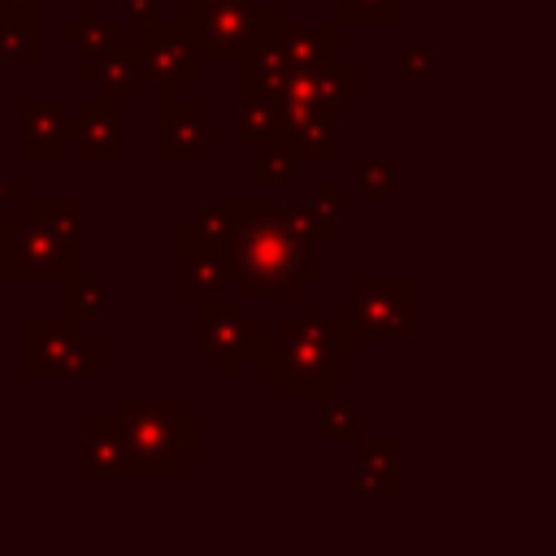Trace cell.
<instances>
[{
  "label": "cell",
  "mask_w": 556,
  "mask_h": 556,
  "mask_svg": "<svg viewBox=\"0 0 556 556\" xmlns=\"http://www.w3.org/2000/svg\"><path fill=\"white\" fill-rule=\"evenodd\" d=\"M143 35L130 43V56H135V70L143 83H195L200 78V65L204 56L195 52L191 35L178 26V22H143L139 26Z\"/></svg>",
  "instance_id": "9"
},
{
  "label": "cell",
  "mask_w": 556,
  "mask_h": 556,
  "mask_svg": "<svg viewBox=\"0 0 556 556\" xmlns=\"http://www.w3.org/2000/svg\"><path fill=\"white\" fill-rule=\"evenodd\" d=\"M70 143V113L56 100L22 104V156L26 161H61Z\"/></svg>",
  "instance_id": "12"
},
{
  "label": "cell",
  "mask_w": 556,
  "mask_h": 556,
  "mask_svg": "<svg viewBox=\"0 0 556 556\" xmlns=\"http://www.w3.org/2000/svg\"><path fill=\"white\" fill-rule=\"evenodd\" d=\"M4 4H9V0H0V9H4Z\"/></svg>",
  "instance_id": "32"
},
{
  "label": "cell",
  "mask_w": 556,
  "mask_h": 556,
  "mask_svg": "<svg viewBox=\"0 0 556 556\" xmlns=\"http://www.w3.org/2000/svg\"><path fill=\"white\" fill-rule=\"evenodd\" d=\"M61 282H65L61 317H65L70 326H83V321H91V317H100V313H104V291H100V282H96V278H87L78 265H70V269L61 274Z\"/></svg>",
  "instance_id": "20"
},
{
  "label": "cell",
  "mask_w": 556,
  "mask_h": 556,
  "mask_svg": "<svg viewBox=\"0 0 556 556\" xmlns=\"http://www.w3.org/2000/svg\"><path fill=\"white\" fill-rule=\"evenodd\" d=\"M261 321L243 317L239 300H222L217 291L200 300V356L213 361L226 378H235L243 369V361L256 356L261 348Z\"/></svg>",
  "instance_id": "8"
},
{
  "label": "cell",
  "mask_w": 556,
  "mask_h": 556,
  "mask_svg": "<svg viewBox=\"0 0 556 556\" xmlns=\"http://www.w3.org/2000/svg\"><path fill=\"white\" fill-rule=\"evenodd\" d=\"M122 13L130 17V22H152L156 17V0H122Z\"/></svg>",
  "instance_id": "30"
},
{
  "label": "cell",
  "mask_w": 556,
  "mask_h": 556,
  "mask_svg": "<svg viewBox=\"0 0 556 556\" xmlns=\"http://www.w3.org/2000/svg\"><path fill=\"white\" fill-rule=\"evenodd\" d=\"M400 78H434V48L400 43Z\"/></svg>",
  "instance_id": "28"
},
{
  "label": "cell",
  "mask_w": 556,
  "mask_h": 556,
  "mask_svg": "<svg viewBox=\"0 0 556 556\" xmlns=\"http://www.w3.org/2000/svg\"><path fill=\"white\" fill-rule=\"evenodd\" d=\"M421 291L413 278L361 282L339 300V317L361 339H408L421 326Z\"/></svg>",
  "instance_id": "6"
},
{
  "label": "cell",
  "mask_w": 556,
  "mask_h": 556,
  "mask_svg": "<svg viewBox=\"0 0 556 556\" xmlns=\"http://www.w3.org/2000/svg\"><path fill=\"white\" fill-rule=\"evenodd\" d=\"M61 39L83 48V56H104V52H117L126 39L117 30V22H104L100 17V4H83V13L74 22L61 26Z\"/></svg>",
  "instance_id": "19"
},
{
  "label": "cell",
  "mask_w": 556,
  "mask_h": 556,
  "mask_svg": "<svg viewBox=\"0 0 556 556\" xmlns=\"http://www.w3.org/2000/svg\"><path fill=\"white\" fill-rule=\"evenodd\" d=\"M339 22H395L400 0H334Z\"/></svg>",
  "instance_id": "26"
},
{
  "label": "cell",
  "mask_w": 556,
  "mask_h": 556,
  "mask_svg": "<svg viewBox=\"0 0 556 556\" xmlns=\"http://www.w3.org/2000/svg\"><path fill=\"white\" fill-rule=\"evenodd\" d=\"M330 4H334V0H330Z\"/></svg>",
  "instance_id": "33"
},
{
  "label": "cell",
  "mask_w": 556,
  "mask_h": 556,
  "mask_svg": "<svg viewBox=\"0 0 556 556\" xmlns=\"http://www.w3.org/2000/svg\"><path fill=\"white\" fill-rule=\"evenodd\" d=\"M83 83H91L100 91V100H113V104L135 100L143 91V78L135 70L130 43H122L117 52H104V56H83Z\"/></svg>",
  "instance_id": "15"
},
{
  "label": "cell",
  "mask_w": 556,
  "mask_h": 556,
  "mask_svg": "<svg viewBox=\"0 0 556 556\" xmlns=\"http://www.w3.org/2000/svg\"><path fill=\"white\" fill-rule=\"evenodd\" d=\"M256 178H265V182H291V178H300V156L287 143H278V139H265L261 152H256Z\"/></svg>",
  "instance_id": "23"
},
{
  "label": "cell",
  "mask_w": 556,
  "mask_h": 556,
  "mask_svg": "<svg viewBox=\"0 0 556 556\" xmlns=\"http://www.w3.org/2000/svg\"><path fill=\"white\" fill-rule=\"evenodd\" d=\"M161 122H165V139H161V161H182L195 156L204 143L222 139V122L204 117L195 100H182V83H161Z\"/></svg>",
  "instance_id": "10"
},
{
  "label": "cell",
  "mask_w": 556,
  "mask_h": 556,
  "mask_svg": "<svg viewBox=\"0 0 556 556\" xmlns=\"http://www.w3.org/2000/svg\"><path fill=\"white\" fill-rule=\"evenodd\" d=\"M226 278H230V274H226V256H208V252H200V256H182V282H178V295H182V300H204V295L222 291Z\"/></svg>",
  "instance_id": "21"
},
{
  "label": "cell",
  "mask_w": 556,
  "mask_h": 556,
  "mask_svg": "<svg viewBox=\"0 0 556 556\" xmlns=\"http://www.w3.org/2000/svg\"><path fill=\"white\" fill-rule=\"evenodd\" d=\"M226 274L239 282L243 300L287 295L295 300L308 278H317L313 235L300 230L287 204L269 200H226Z\"/></svg>",
  "instance_id": "1"
},
{
  "label": "cell",
  "mask_w": 556,
  "mask_h": 556,
  "mask_svg": "<svg viewBox=\"0 0 556 556\" xmlns=\"http://www.w3.org/2000/svg\"><path fill=\"white\" fill-rule=\"evenodd\" d=\"M356 187L365 200H382L400 191V165L395 161H361L356 169Z\"/></svg>",
  "instance_id": "24"
},
{
  "label": "cell",
  "mask_w": 556,
  "mask_h": 556,
  "mask_svg": "<svg viewBox=\"0 0 556 556\" xmlns=\"http://www.w3.org/2000/svg\"><path fill=\"white\" fill-rule=\"evenodd\" d=\"M100 339L83 334V326L61 321H22V374L26 378H96L104 356Z\"/></svg>",
  "instance_id": "5"
},
{
  "label": "cell",
  "mask_w": 556,
  "mask_h": 556,
  "mask_svg": "<svg viewBox=\"0 0 556 556\" xmlns=\"http://www.w3.org/2000/svg\"><path fill=\"white\" fill-rule=\"evenodd\" d=\"M256 4L261 0H191L178 9V26L191 35V43L204 61L235 65L252 35Z\"/></svg>",
  "instance_id": "7"
},
{
  "label": "cell",
  "mask_w": 556,
  "mask_h": 556,
  "mask_svg": "<svg viewBox=\"0 0 556 556\" xmlns=\"http://www.w3.org/2000/svg\"><path fill=\"white\" fill-rule=\"evenodd\" d=\"M226 230H230V217H226V204H213L195 217H187L178 226V256H226Z\"/></svg>",
  "instance_id": "18"
},
{
  "label": "cell",
  "mask_w": 556,
  "mask_h": 556,
  "mask_svg": "<svg viewBox=\"0 0 556 556\" xmlns=\"http://www.w3.org/2000/svg\"><path fill=\"white\" fill-rule=\"evenodd\" d=\"M282 48H287L291 70H317L330 56H339V22H317V26L282 22Z\"/></svg>",
  "instance_id": "17"
},
{
  "label": "cell",
  "mask_w": 556,
  "mask_h": 556,
  "mask_svg": "<svg viewBox=\"0 0 556 556\" xmlns=\"http://www.w3.org/2000/svg\"><path fill=\"white\" fill-rule=\"evenodd\" d=\"M22 200H26L22 182H17V178H9V174H4V161H0V222H4Z\"/></svg>",
  "instance_id": "29"
},
{
  "label": "cell",
  "mask_w": 556,
  "mask_h": 556,
  "mask_svg": "<svg viewBox=\"0 0 556 556\" xmlns=\"http://www.w3.org/2000/svg\"><path fill=\"white\" fill-rule=\"evenodd\" d=\"M39 52V0H9L0 9V65H35Z\"/></svg>",
  "instance_id": "14"
},
{
  "label": "cell",
  "mask_w": 556,
  "mask_h": 556,
  "mask_svg": "<svg viewBox=\"0 0 556 556\" xmlns=\"http://www.w3.org/2000/svg\"><path fill=\"white\" fill-rule=\"evenodd\" d=\"M400 473V443L395 439H356V491L369 495H395Z\"/></svg>",
  "instance_id": "16"
},
{
  "label": "cell",
  "mask_w": 556,
  "mask_h": 556,
  "mask_svg": "<svg viewBox=\"0 0 556 556\" xmlns=\"http://www.w3.org/2000/svg\"><path fill=\"white\" fill-rule=\"evenodd\" d=\"M83 465L91 478H122L126 473V434L117 417H87L78 439Z\"/></svg>",
  "instance_id": "13"
},
{
  "label": "cell",
  "mask_w": 556,
  "mask_h": 556,
  "mask_svg": "<svg viewBox=\"0 0 556 556\" xmlns=\"http://www.w3.org/2000/svg\"><path fill=\"white\" fill-rule=\"evenodd\" d=\"M356 426H361V404L330 395L326 408H321V417H317V434L321 439H343V434H356Z\"/></svg>",
  "instance_id": "25"
},
{
  "label": "cell",
  "mask_w": 556,
  "mask_h": 556,
  "mask_svg": "<svg viewBox=\"0 0 556 556\" xmlns=\"http://www.w3.org/2000/svg\"><path fill=\"white\" fill-rule=\"evenodd\" d=\"M122 434H126V473H152L169 478L200 452V426L195 417L182 413L178 400H148V395H126L117 408Z\"/></svg>",
  "instance_id": "4"
},
{
  "label": "cell",
  "mask_w": 556,
  "mask_h": 556,
  "mask_svg": "<svg viewBox=\"0 0 556 556\" xmlns=\"http://www.w3.org/2000/svg\"><path fill=\"white\" fill-rule=\"evenodd\" d=\"M278 100L274 96H265V91H248L243 96V104H239V130H243V139H256V143H265V139H274L278 135Z\"/></svg>",
  "instance_id": "22"
},
{
  "label": "cell",
  "mask_w": 556,
  "mask_h": 556,
  "mask_svg": "<svg viewBox=\"0 0 556 556\" xmlns=\"http://www.w3.org/2000/svg\"><path fill=\"white\" fill-rule=\"evenodd\" d=\"M317 204H326V208H334V204H339V182H330V178H326V182L317 187Z\"/></svg>",
  "instance_id": "31"
},
{
  "label": "cell",
  "mask_w": 556,
  "mask_h": 556,
  "mask_svg": "<svg viewBox=\"0 0 556 556\" xmlns=\"http://www.w3.org/2000/svg\"><path fill=\"white\" fill-rule=\"evenodd\" d=\"M291 217L300 222V230L304 235H313V239H334L339 235V217H334V208H326V204H304V208H291Z\"/></svg>",
  "instance_id": "27"
},
{
  "label": "cell",
  "mask_w": 556,
  "mask_h": 556,
  "mask_svg": "<svg viewBox=\"0 0 556 556\" xmlns=\"http://www.w3.org/2000/svg\"><path fill=\"white\" fill-rule=\"evenodd\" d=\"M70 139L87 165H113L122 156V113L113 100H83L70 113Z\"/></svg>",
  "instance_id": "11"
},
{
  "label": "cell",
  "mask_w": 556,
  "mask_h": 556,
  "mask_svg": "<svg viewBox=\"0 0 556 556\" xmlns=\"http://www.w3.org/2000/svg\"><path fill=\"white\" fill-rule=\"evenodd\" d=\"M0 265L4 278H61L78 265V235H83V204L78 200H35L17 204L0 226Z\"/></svg>",
  "instance_id": "3"
},
{
  "label": "cell",
  "mask_w": 556,
  "mask_h": 556,
  "mask_svg": "<svg viewBox=\"0 0 556 556\" xmlns=\"http://www.w3.org/2000/svg\"><path fill=\"white\" fill-rule=\"evenodd\" d=\"M356 343L361 334L339 313L321 317L317 300L295 295V313L274 339H261L252 365L261 378L278 382L282 400H330L339 395V365L361 352Z\"/></svg>",
  "instance_id": "2"
}]
</instances>
